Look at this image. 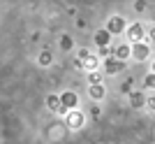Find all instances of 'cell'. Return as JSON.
I'll list each match as a JSON object with an SVG mask.
<instances>
[{
  "mask_svg": "<svg viewBox=\"0 0 155 144\" xmlns=\"http://www.w3.org/2000/svg\"><path fill=\"white\" fill-rule=\"evenodd\" d=\"M109 35H116V33H123L125 30V21H123V16H111L109 19V26L104 28Z\"/></svg>",
  "mask_w": 155,
  "mask_h": 144,
  "instance_id": "6da1fadb",
  "label": "cell"
},
{
  "mask_svg": "<svg viewBox=\"0 0 155 144\" xmlns=\"http://www.w3.org/2000/svg\"><path fill=\"white\" fill-rule=\"evenodd\" d=\"M79 98H77V93H72V91H65L63 95H60V107L63 109H72V107H77Z\"/></svg>",
  "mask_w": 155,
  "mask_h": 144,
  "instance_id": "7a4b0ae2",
  "label": "cell"
},
{
  "mask_svg": "<svg viewBox=\"0 0 155 144\" xmlns=\"http://www.w3.org/2000/svg\"><path fill=\"white\" fill-rule=\"evenodd\" d=\"M130 53H132L137 60H146V56H148V46L143 44V42H137V44L130 49Z\"/></svg>",
  "mask_w": 155,
  "mask_h": 144,
  "instance_id": "3957f363",
  "label": "cell"
},
{
  "mask_svg": "<svg viewBox=\"0 0 155 144\" xmlns=\"http://www.w3.org/2000/svg\"><path fill=\"white\" fill-rule=\"evenodd\" d=\"M104 70L109 72V74H116V72L125 70V63H120V60H116V58H109L107 63H104Z\"/></svg>",
  "mask_w": 155,
  "mask_h": 144,
  "instance_id": "277c9868",
  "label": "cell"
},
{
  "mask_svg": "<svg viewBox=\"0 0 155 144\" xmlns=\"http://www.w3.org/2000/svg\"><path fill=\"white\" fill-rule=\"evenodd\" d=\"M109 42H111V35L107 33V30H97V33H95V44L100 46V49H104Z\"/></svg>",
  "mask_w": 155,
  "mask_h": 144,
  "instance_id": "5b68a950",
  "label": "cell"
},
{
  "mask_svg": "<svg viewBox=\"0 0 155 144\" xmlns=\"http://www.w3.org/2000/svg\"><path fill=\"white\" fill-rule=\"evenodd\" d=\"M130 56V46L127 44H118L116 46V60H120V63H125Z\"/></svg>",
  "mask_w": 155,
  "mask_h": 144,
  "instance_id": "8992f818",
  "label": "cell"
},
{
  "mask_svg": "<svg viewBox=\"0 0 155 144\" xmlns=\"http://www.w3.org/2000/svg\"><path fill=\"white\" fill-rule=\"evenodd\" d=\"M127 35H130L132 39H134V42H141V37H143V28L139 26V23H134V26H132V28L127 30Z\"/></svg>",
  "mask_w": 155,
  "mask_h": 144,
  "instance_id": "52a82bcc",
  "label": "cell"
},
{
  "mask_svg": "<svg viewBox=\"0 0 155 144\" xmlns=\"http://www.w3.org/2000/svg\"><path fill=\"white\" fill-rule=\"evenodd\" d=\"M130 98H132V105H134V107H143V105H146V98H143V93H132Z\"/></svg>",
  "mask_w": 155,
  "mask_h": 144,
  "instance_id": "ba28073f",
  "label": "cell"
},
{
  "mask_svg": "<svg viewBox=\"0 0 155 144\" xmlns=\"http://www.w3.org/2000/svg\"><path fill=\"white\" fill-rule=\"evenodd\" d=\"M46 105L51 107V109H60V111H63V107H60V98H58V95H49V98H46Z\"/></svg>",
  "mask_w": 155,
  "mask_h": 144,
  "instance_id": "9c48e42d",
  "label": "cell"
},
{
  "mask_svg": "<svg viewBox=\"0 0 155 144\" xmlns=\"http://www.w3.org/2000/svg\"><path fill=\"white\" fill-rule=\"evenodd\" d=\"M102 93H104V88H102L100 84L91 86V95H93V98H102Z\"/></svg>",
  "mask_w": 155,
  "mask_h": 144,
  "instance_id": "30bf717a",
  "label": "cell"
},
{
  "mask_svg": "<svg viewBox=\"0 0 155 144\" xmlns=\"http://www.w3.org/2000/svg\"><path fill=\"white\" fill-rule=\"evenodd\" d=\"M60 46H63L65 51H67V49H72V39H70V35H63V39H60Z\"/></svg>",
  "mask_w": 155,
  "mask_h": 144,
  "instance_id": "8fae6325",
  "label": "cell"
},
{
  "mask_svg": "<svg viewBox=\"0 0 155 144\" xmlns=\"http://www.w3.org/2000/svg\"><path fill=\"white\" fill-rule=\"evenodd\" d=\"M39 63H42V65H49V63H51V53L44 51L42 56H39Z\"/></svg>",
  "mask_w": 155,
  "mask_h": 144,
  "instance_id": "7c38bea8",
  "label": "cell"
},
{
  "mask_svg": "<svg viewBox=\"0 0 155 144\" xmlns=\"http://www.w3.org/2000/svg\"><path fill=\"white\" fill-rule=\"evenodd\" d=\"M81 123V114H70V125H79Z\"/></svg>",
  "mask_w": 155,
  "mask_h": 144,
  "instance_id": "4fadbf2b",
  "label": "cell"
},
{
  "mask_svg": "<svg viewBox=\"0 0 155 144\" xmlns=\"http://www.w3.org/2000/svg\"><path fill=\"white\" fill-rule=\"evenodd\" d=\"M143 84L148 86V88H155V74H148V77L143 79Z\"/></svg>",
  "mask_w": 155,
  "mask_h": 144,
  "instance_id": "5bb4252c",
  "label": "cell"
},
{
  "mask_svg": "<svg viewBox=\"0 0 155 144\" xmlns=\"http://www.w3.org/2000/svg\"><path fill=\"white\" fill-rule=\"evenodd\" d=\"M148 107H150V109H155V95H153V98L148 100Z\"/></svg>",
  "mask_w": 155,
  "mask_h": 144,
  "instance_id": "9a60e30c",
  "label": "cell"
},
{
  "mask_svg": "<svg viewBox=\"0 0 155 144\" xmlns=\"http://www.w3.org/2000/svg\"><path fill=\"white\" fill-rule=\"evenodd\" d=\"M150 37H153V39H155V28H153V30H150Z\"/></svg>",
  "mask_w": 155,
  "mask_h": 144,
  "instance_id": "2e32d148",
  "label": "cell"
},
{
  "mask_svg": "<svg viewBox=\"0 0 155 144\" xmlns=\"http://www.w3.org/2000/svg\"><path fill=\"white\" fill-rule=\"evenodd\" d=\"M153 74H155V63H153Z\"/></svg>",
  "mask_w": 155,
  "mask_h": 144,
  "instance_id": "e0dca14e",
  "label": "cell"
}]
</instances>
